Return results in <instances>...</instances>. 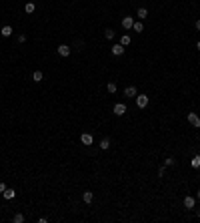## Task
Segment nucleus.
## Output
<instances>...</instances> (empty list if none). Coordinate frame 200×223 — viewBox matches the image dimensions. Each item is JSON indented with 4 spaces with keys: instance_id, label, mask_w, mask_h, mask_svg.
I'll use <instances>...</instances> for the list:
<instances>
[{
    "instance_id": "nucleus-9",
    "label": "nucleus",
    "mask_w": 200,
    "mask_h": 223,
    "mask_svg": "<svg viewBox=\"0 0 200 223\" xmlns=\"http://www.w3.org/2000/svg\"><path fill=\"white\" fill-rule=\"evenodd\" d=\"M80 141H82V145H92V141H94V139H92L90 133H82V135H80Z\"/></svg>"
},
{
    "instance_id": "nucleus-7",
    "label": "nucleus",
    "mask_w": 200,
    "mask_h": 223,
    "mask_svg": "<svg viewBox=\"0 0 200 223\" xmlns=\"http://www.w3.org/2000/svg\"><path fill=\"white\" fill-rule=\"evenodd\" d=\"M56 50H58L60 56H70V46H68V44H60Z\"/></svg>"
},
{
    "instance_id": "nucleus-21",
    "label": "nucleus",
    "mask_w": 200,
    "mask_h": 223,
    "mask_svg": "<svg viewBox=\"0 0 200 223\" xmlns=\"http://www.w3.org/2000/svg\"><path fill=\"white\" fill-rule=\"evenodd\" d=\"M106 88H108V92H116V83H112V81H110V83L106 85Z\"/></svg>"
},
{
    "instance_id": "nucleus-23",
    "label": "nucleus",
    "mask_w": 200,
    "mask_h": 223,
    "mask_svg": "<svg viewBox=\"0 0 200 223\" xmlns=\"http://www.w3.org/2000/svg\"><path fill=\"white\" fill-rule=\"evenodd\" d=\"M174 163H176V161L172 159V157H168V159H164V167H172V165H174Z\"/></svg>"
},
{
    "instance_id": "nucleus-22",
    "label": "nucleus",
    "mask_w": 200,
    "mask_h": 223,
    "mask_svg": "<svg viewBox=\"0 0 200 223\" xmlns=\"http://www.w3.org/2000/svg\"><path fill=\"white\" fill-rule=\"evenodd\" d=\"M12 219H14V223H22V221H24V215H22V213H16Z\"/></svg>"
},
{
    "instance_id": "nucleus-14",
    "label": "nucleus",
    "mask_w": 200,
    "mask_h": 223,
    "mask_svg": "<svg viewBox=\"0 0 200 223\" xmlns=\"http://www.w3.org/2000/svg\"><path fill=\"white\" fill-rule=\"evenodd\" d=\"M2 195H4V199H14V197H16V191H14V189H8V187H6V191H4Z\"/></svg>"
},
{
    "instance_id": "nucleus-11",
    "label": "nucleus",
    "mask_w": 200,
    "mask_h": 223,
    "mask_svg": "<svg viewBox=\"0 0 200 223\" xmlns=\"http://www.w3.org/2000/svg\"><path fill=\"white\" fill-rule=\"evenodd\" d=\"M92 199H94L92 191H84V193H82V201H84V203H92Z\"/></svg>"
},
{
    "instance_id": "nucleus-27",
    "label": "nucleus",
    "mask_w": 200,
    "mask_h": 223,
    "mask_svg": "<svg viewBox=\"0 0 200 223\" xmlns=\"http://www.w3.org/2000/svg\"><path fill=\"white\" fill-rule=\"evenodd\" d=\"M196 50H200V40H198V42H196Z\"/></svg>"
},
{
    "instance_id": "nucleus-5",
    "label": "nucleus",
    "mask_w": 200,
    "mask_h": 223,
    "mask_svg": "<svg viewBox=\"0 0 200 223\" xmlns=\"http://www.w3.org/2000/svg\"><path fill=\"white\" fill-rule=\"evenodd\" d=\"M132 26H134V18H132V16H124V18H122V28L130 30Z\"/></svg>"
},
{
    "instance_id": "nucleus-17",
    "label": "nucleus",
    "mask_w": 200,
    "mask_h": 223,
    "mask_svg": "<svg viewBox=\"0 0 200 223\" xmlns=\"http://www.w3.org/2000/svg\"><path fill=\"white\" fill-rule=\"evenodd\" d=\"M24 10H26V12H28V14H32L34 10H36V4H34V2H28V4L24 6Z\"/></svg>"
},
{
    "instance_id": "nucleus-13",
    "label": "nucleus",
    "mask_w": 200,
    "mask_h": 223,
    "mask_svg": "<svg viewBox=\"0 0 200 223\" xmlns=\"http://www.w3.org/2000/svg\"><path fill=\"white\" fill-rule=\"evenodd\" d=\"M190 165H192V169H198L200 167V155H194L190 159Z\"/></svg>"
},
{
    "instance_id": "nucleus-1",
    "label": "nucleus",
    "mask_w": 200,
    "mask_h": 223,
    "mask_svg": "<svg viewBox=\"0 0 200 223\" xmlns=\"http://www.w3.org/2000/svg\"><path fill=\"white\" fill-rule=\"evenodd\" d=\"M186 119H188V123H190L194 129H200V117L196 115V113H188V115H186Z\"/></svg>"
},
{
    "instance_id": "nucleus-26",
    "label": "nucleus",
    "mask_w": 200,
    "mask_h": 223,
    "mask_svg": "<svg viewBox=\"0 0 200 223\" xmlns=\"http://www.w3.org/2000/svg\"><path fill=\"white\" fill-rule=\"evenodd\" d=\"M196 30H200V18L196 20Z\"/></svg>"
},
{
    "instance_id": "nucleus-16",
    "label": "nucleus",
    "mask_w": 200,
    "mask_h": 223,
    "mask_svg": "<svg viewBox=\"0 0 200 223\" xmlns=\"http://www.w3.org/2000/svg\"><path fill=\"white\" fill-rule=\"evenodd\" d=\"M100 149H102V151H108L110 149V139H102V141H100Z\"/></svg>"
},
{
    "instance_id": "nucleus-20",
    "label": "nucleus",
    "mask_w": 200,
    "mask_h": 223,
    "mask_svg": "<svg viewBox=\"0 0 200 223\" xmlns=\"http://www.w3.org/2000/svg\"><path fill=\"white\" fill-rule=\"evenodd\" d=\"M114 34H116V32H114L112 28H106V30H104V36H106L108 40H112V38H114Z\"/></svg>"
},
{
    "instance_id": "nucleus-6",
    "label": "nucleus",
    "mask_w": 200,
    "mask_h": 223,
    "mask_svg": "<svg viewBox=\"0 0 200 223\" xmlns=\"http://www.w3.org/2000/svg\"><path fill=\"white\" fill-rule=\"evenodd\" d=\"M114 113H116V117H122L124 113H126V105H124V103H116L114 105Z\"/></svg>"
},
{
    "instance_id": "nucleus-3",
    "label": "nucleus",
    "mask_w": 200,
    "mask_h": 223,
    "mask_svg": "<svg viewBox=\"0 0 200 223\" xmlns=\"http://www.w3.org/2000/svg\"><path fill=\"white\" fill-rule=\"evenodd\" d=\"M184 207L186 209H194L196 207V199L192 197V195H186L184 197Z\"/></svg>"
},
{
    "instance_id": "nucleus-4",
    "label": "nucleus",
    "mask_w": 200,
    "mask_h": 223,
    "mask_svg": "<svg viewBox=\"0 0 200 223\" xmlns=\"http://www.w3.org/2000/svg\"><path fill=\"white\" fill-rule=\"evenodd\" d=\"M124 49H126V46H122V44H114V46L110 49V52L114 54V56H122V54H124Z\"/></svg>"
},
{
    "instance_id": "nucleus-12",
    "label": "nucleus",
    "mask_w": 200,
    "mask_h": 223,
    "mask_svg": "<svg viewBox=\"0 0 200 223\" xmlns=\"http://www.w3.org/2000/svg\"><path fill=\"white\" fill-rule=\"evenodd\" d=\"M42 78H44L42 70H34V73H32V81H34V83H40Z\"/></svg>"
},
{
    "instance_id": "nucleus-8",
    "label": "nucleus",
    "mask_w": 200,
    "mask_h": 223,
    "mask_svg": "<svg viewBox=\"0 0 200 223\" xmlns=\"http://www.w3.org/2000/svg\"><path fill=\"white\" fill-rule=\"evenodd\" d=\"M124 95H126V97H128V99H136V95H138V91H136V87H126V88H124Z\"/></svg>"
},
{
    "instance_id": "nucleus-24",
    "label": "nucleus",
    "mask_w": 200,
    "mask_h": 223,
    "mask_svg": "<svg viewBox=\"0 0 200 223\" xmlns=\"http://www.w3.org/2000/svg\"><path fill=\"white\" fill-rule=\"evenodd\" d=\"M26 42V34H18V44Z\"/></svg>"
},
{
    "instance_id": "nucleus-28",
    "label": "nucleus",
    "mask_w": 200,
    "mask_h": 223,
    "mask_svg": "<svg viewBox=\"0 0 200 223\" xmlns=\"http://www.w3.org/2000/svg\"><path fill=\"white\" fill-rule=\"evenodd\" d=\"M196 199H198V201H200V191H198V193H196Z\"/></svg>"
},
{
    "instance_id": "nucleus-25",
    "label": "nucleus",
    "mask_w": 200,
    "mask_h": 223,
    "mask_svg": "<svg viewBox=\"0 0 200 223\" xmlns=\"http://www.w3.org/2000/svg\"><path fill=\"white\" fill-rule=\"evenodd\" d=\"M4 191H6V185H4V183H0V193H4Z\"/></svg>"
},
{
    "instance_id": "nucleus-18",
    "label": "nucleus",
    "mask_w": 200,
    "mask_h": 223,
    "mask_svg": "<svg viewBox=\"0 0 200 223\" xmlns=\"http://www.w3.org/2000/svg\"><path fill=\"white\" fill-rule=\"evenodd\" d=\"M130 40H132V38H130L128 34H124L122 38H120V44H122V46H128V44H130Z\"/></svg>"
},
{
    "instance_id": "nucleus-2",
    "label": "nucleus",
    "mask_w": 200,
    "mask_h": 223,
    "mask_svg": "<svg viewBox=\"0 0 200 223\" xmlns=\"http://www.w3.org/2000/svg\"><path fill=\"white\" fill-rule=\"evenodd\" d=\"M136 107L138 109L148 107V95H136Z\"/></svg>"
},
{
    "instance_id": "nucleus-10",
    "label": "nucleus",
    "mask_w": 200,
    "mask_h": 223,
    "mask_svg": "<svg viewBox=\"0 0 200 223\" xmlns=\"http://www.w3.org/2000/svg\"><path fill=\"white\" fill-rule=\"evenodd\" d=\"M12 32H14V30H12V26H2V30H0V34H2V36H4V38H8V36H12Z\"/></svg>"
},
{
    "instance_id": "nucleus-19",
    "label": "nucleus",
    "mask_w": 200,
    "mask_h": 223,
    "mask_svg": "<svg viewBox=\"0 0 200 223\" xmlns=\"http://www.w3.org/2000/svg\"><path fill=\"white\" fill-rule=\"evenodd\" d=\"M132 30H134V32H142V30H144V24H142V22H134Z\"/></svg>"
},
{
    "instance_id": "nucleus-15",
    "label": "nucleus",
    "mask_w": 200,
    "mask_h": 223,
    "mask_svg": "<svg viewBox=\"0 0 200 223\" xmlns=\"http://www.w3.org/2000/svg\"><path fill=\"white\" fill-rule=\"evenodd\" d=\"M136 16H138L140 20L148 18V10H146V8H138V12H136Z\"/></svg>"
}]
</instances>
